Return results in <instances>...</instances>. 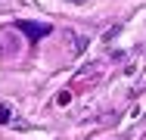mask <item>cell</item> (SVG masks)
Wrapping results in <instances>:
<instances>
[{"instance_id": "cell-2", "label": "cell", "mask_w": 146, "mask_h": 140, "mask_svg": "<svg viewBox=\"0 0 146 140\" xmlns=\"http://www.w3.org/2000/svg\"><path fill=\"white\" fill-rule=\"evenodd\" d=\"M68 3H75V6H81V3H87V0H68Z\"/></svg>"}, {"instance_id": "cell-1", "label": "cell", "mask_w": 146, "mask_h": 140, "mask_svg": "<svg viewBox=\"0 0 146 140\" xmlns=\"http://www.w3.org/2000/svg\"><path fill=\"white\" fill-rule=\"evenodd\" d=\"M9 112H13V106H9V103H3V106H0V121H9V118H13Z\"/></svg>"}]
</instances>
